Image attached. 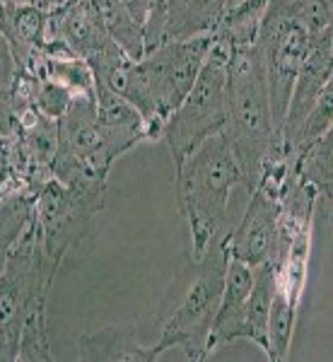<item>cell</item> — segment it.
<instances>
[{
	"label": "cell",
	"instance_id": "6da1fadb",
	"mask_svg": "<svg viewBox=\"0 0 333 362\" xmlns=\"http://www.w3.org/2000/svg\"><path fill=\"white\" fill-rule=\"evenodd\" d=\"M227 259L230 254L220 239L203 254H194L174 273L172 288L162 302V334L155 343L162 355L181 350L186 360L198 362L215 353L210 334L220 305Z\"/></svg>",
	"mask_w": 333,
	"mask_h": 362
},
{
	"label": "cell",
	"instance_id": "7a4b0ae2",
	"mask_svg": "<svg viewBox=\"0 0 333 362\" xmlns=\"http://www.w3.org/2000/svg\"><path fill=\"white\" fill-rule=\"evenodd\" d=\"M244 174V189L254 191L266 162L283 153L273 124L264 61L254 44L232 49L227 70V121L222 128Z\"/></svg>",
	"mask_w": 333,
	"mask_h": 362
},
{
	"label": "cell",
	"instance_id": "3957f363",
	"mask_svg": "<svg viewBox=\"0 0 333 362\" xmlns=\"http://www.w3.org/2000/svg\"><path fill=\"white\" fill-rule=\"evenodd\" d=\"M237 186H244V174L222 131L174 167V194L179 213L189 223L194 254H203L227 235V208Z\"/></svg>",
	"mask_w": 333,
	"mask_h": 362
},
{
	"label": "cell",
	"instance_id": "277c9868",
	"mask_svg": "<svg viewBox=\"0 0 333 362\" xmlns=\"http://www.w3.org/2000/svg\"><path fill=\"white\" fill-rule=\"evenodd\" d=\"M230 56V46L213 37L194 87L162 126L160 138H165L174 167H179L203 140L225 128Z\"/></svg>",
	"mask_w": 333,
	"mask_h": 362
},
{
	"label": "cell",
	"instance_id": "5b68a950",
	"mask_svg": "<svg viewBox=\"0 0 333 362\" xmlns=\"http://www.w3.org/2000/svg\"><path fill=\"white\" fill-rule=\"evenodd\" d=\"M107 194L73 191L49 177L34 194V225L51 266L61 268L66 256L87 237L92 220L102 213Z\"/></svg>",
	"mask_w": 333,
	"mask_h": 362
},
{
	"label": "cell",
	"instance_id": "8992f818",
	"mask_svg": "<svg viewBox=\"0 0 333 362\" xmlns=\"http://www.w3.org/2000/svg\"><path fill=\"white\" fill-rule=\"evenodd\" d=\"M307 44L309 34L290 15V0H268L254 46L259 49L261 61H264L273 124L278 128V136L297 73L305 61Z\"/></svg>",
	"mask_w": 333,
	"mask_h": 362
},
{
	"label": "cell",
	"instance_id": "52a82bcc",
	"mask_svg": "<svg viewBox=\"0 0 333 362\" xmlns=\"http://www.w3.org/2000/svg\"><path fill=\"white\" fill-rule=\"evenodd\" d=\"M280 191L266 184H259L249 194V206L242 223L235 230H227L222 237L230 259H237L251 268L273 261L278 251V230H280Z\"/></svg>",
	"mask_w": 333,
	"mask_h": 362
},
{
	"label": "cell",
	"instance_id": "ba28073f",
	"mask_svg": "<svg viewBox=\"0 0 333 362\" xmlns=\"http://www.w3.org/2000/svg\"><path fill=\"white\" fill-rule=\"evenodd\" d=\"M95 107L102 148L111 165L121 155H126L128 150H133L136 145L143 143V140H150L145 119L119 92L95 83Z\"/></svg>",
	"mask_w": 333,
	"mask_h": 362
},
{
	"label": "cell",
	"instance_id": "9c48e42d",
	"mask_svg": "<svg viewBox=\"0 0 333 362\" xmlns=\"http://www.w3.org/2000/svg\"><path fill=\"white\" fill-rule=\"evenodd\" d=\"M58 153L109 174L111 162L102 148L95 97H73L66 114L58 119Z\"/></svg>",
	"mask_w": 333,
	"mask_h": 362
},
{
	"label": "cell",
	"instance_id": "30bf717a",
	"mask_svg": "<svg viewBox=\"0 0 333 362\" xmlns=\"http://www.w3.org/2000/svg\"><path fill=\"white\" fill-rule=\"evenodd\" d=\"M78 353L85 362H153L162 358L157 346H140L133 324H107L85 331L78 338Z\"/></svg>",
	"mask_w": 333,
	"mask_h": 362
},
{
	"label": "cell",
	"instance_id": "8fae6325",
	"mask_svg": "<svg viewBox=\"0 0 333 362\" xmlns=\"http://www.w3.org/2000/svg\"><path fill=\"white\" fill-rule=\"evenodd\" d=\"M109 37L131 61L145 56V22L153 0H92Z\"/></svg>",
	"mask_w": 333,
	"mask_h": 362
},
{
	"label": "cell",
	"instance_id": "7c38bea8",
	"mask_svg": "<svg viewBox=\"0 0 333 362\" xmlns=\"http://www.w3.org/2000/svg\"><path fill=\"white\" fill-rule=\"evenodd\" d=\"M278 290V271L273 261L254 268V283H251L249 297L244 302V309L239 314V321L230 336L232 341H249L256 343L261 350H266V324L271 312L273 295Z\"/></svg>",
	"mask_w": 333,
	"mask_h": 362
},
{
	"label": "cell",
	"instance_id": "4fadbf2b",
	"mask_svg": "<svg viewBox=\"0 0 333 362\" xmlns=\"http://www.w3.org/2000/svg\"><path fill=\"white\" fill-rule=\"evenodd\" d=\"M227 0H165V42L213 37Z\"/></svg>",
	"mask_w": 333,
	"mask_h": 362
},
{
	"label": "cell",
	"instance_id": "5bb4252c",
	"mask_svg": "<svg viewBox=\"0 0 333 362\" xmlns=\"http://www.w3.org/2000/svg\"><path fill=\"white\" fill-rule=\"evenodd\" d=\"M251 283H254V268L242 264V261H237V259H227L220 305H218V314H215V321H213V334H210L213 350L230 343V336H232V331H235L239 314H242V309H244V302H247V297H249Z\"/></svg>",
	"mask_w": 333,
	"mask_h": 362
},
{
	"label": "cell",
	"instance_id": "9a60e30c",
	"mask_svg": "<svg viewBox=\"0 0 333 362\" xmlns=\"http://www.w3.org/2000/svg\"><path fill=\"white\" fill-rule=\"evenodd\" d=\"M333 136L331 131L326 136L312 140L302 150H297L292 157V172L309 186H314L319 194V201L331 203V189H333Z\"/></svg>",
	"mask_w": 333,
	"mask_h": 362
},
{
	"label": "cell",
	"instance_id": "2e32d148",
	"mask_svg": "<svg viewBox=\"0 0 333 362\" xmlns=\"http://www.w3.org/2000/svg\"><path fill=\"white\" fill-rule=\"evenodd\" d=\"M266 8H268V0H239L237 5L225 10L213 37L225 42L230 49L251 46L256 42V34H259Z\"/></svg>",
	"mask_w": 333,
	"mask_h": 362
},
{
	"label": "cell",
	"instance_id": "e0dca14e",
	"mask_svg": "<svg viewBox=\"0 0 333 362\" xmlns=\"http://www.w3.org/2000/svg\"><path fill=\"white\" fill-rule=\"evenodd\" d=\"M295 321H297V305L278 288L276 295H273L271 312H268V324H266L264 353L271 362H280L288 358L292 334H295Z\"/></svg>",
	"mask_w": 333,
	"mask_h": 362
},
{
	"label": "cell",
	"instance_id": "ac0fdd59",
	"mask_svg": "<svg viewBox=\"0 0 333 362\" xmlns=\"http://www.w3.org/2000/svg\"><path fill=\"white\" fill-rule=\"evenodd\" d=\"M42 75L68 87L75 97H95V73H92L90 63L73 51L54 58L42 56Z\"/></svg>",
	"mask_w": 333,
	"mask_h": 362
},
{
	"label": "cell",
	"instance_id": "d6986e66",
	"mask_svg": "<svg viewBox=\"0 0 333 362\" xmlns=\"http://www.w3.org/2000/svg\"><path fill=\"white\" fill-rule=\"evenodd\" d=\"M34 215V194L32 191H20L0 198V271L5 266L10 249L17 242V237L25 232Z\"/></svg>",
	"mask_w": 333,
	"mask_h": 362
},
{
	"label": "cell",
	"instance_id": "ffe728a7",
	"mask_svg": "<svg viewBox=\"0 0 333 362\" xmlns=\"http://www.w3.org/2000/svg\"><path fill=\"white\" fill-rule=\"evenodd\" d=\"M49 329H46V302H37L27 309L25 321H22V334H20V353L17 362H51Z\"/></svg>",
	"mask_w": 333,
	"mask_h": 362
},
{
	"label": "cell",
	"instance_id": "44dd1931",
	"mask_svg": "<svg viewBox=\"0 0 333 362\" xmlns=\"http://www.w3.org/2000/svg\"><path fill=\"white\" fill-rule=\"evenodd\" d=\"M333 126V83L324 87V92L319 95V99L314 102L312 112L307 114L305 124H302L300 133H297L295 143L290 148V157H295L297 150H302L305 145H309L312 140H317L321 136L331 131Z\"/></svg>",
	"mask_w": 333,
	"mask_h": 362
},
{
	"label": "cell",
	"instance_id": "7402d4cb",
	"mask_svg": "<svg viewBox=\"0 0 333 362\" xmlns=\"http://www.w3.org/2000/svg\"><path fill=\"white\" fill-rule=\"evenodd\" d=\"M290 15L307 34L331 29L333 0H290Z\"/></svg>",
	"mask_w": 333,
	"mask_h": 362
},
{
	"label": "cell",
	"instance_id": "603a6c76",
	"mask_svg": "<svg viewBox=\"0 0 333 362\" xmlns=\"http://www.w3.org/2000/svg\"><path fill=\"white\" fill-rule=\"evenodd\" d=\"M20 131V104L13 87L0 85V138H15Z\"/></svg>",
	"mask_w": 333,
	"mask_h": 362
},
{
	"label": "cell",
	"instance_id": "cb8c5ba5",
	"mask_svg": "<svg viewBox=\"0 0 333 362\" xmlns=\"http://www.w3.org/2000/svg\"><path fill=\"white\" fill-rule=\"evenodd\" d=\"M17 75H20V66H17V61H15L13 46L5 39V34L0 32V85L13 87Z\"/></svg>",
	"mask_w": 333,
	"mask_h": 362
},
{
	"label": "cell",
	"instance_id": "d4e9b609",
	"mask_svg": "<svg viewBox=\"0 0 333 362\" xmlns=\"http://www.w3.org/2000/svg\"><path fill=\"white\" fill-rule=\"evenodd\" d=\"M8 3H15V5H32V8H42L46 13H51V10L61 8L66 0H8Z\"/></svg>",
	"mask_w": 333,
	"mask_h": 362
},
{
	"label": "cell",
	"instance_id": "484cf974",
	"mask_svg": "<svg viewBox=\"0 0 333 362\" xmlns=\"http://www.w3.org/2000/svg\"><path fill=\"white\" fill-rule=\"evenodd\" d=\"M239 0H227V8H232V5H237Z\"/></svg>",
	"mask_w": 333,
	"mask_h": 362
}]
</instances>
